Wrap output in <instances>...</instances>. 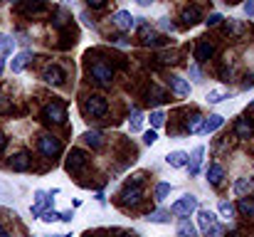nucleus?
Instances as JSON below:
<instances>
[{
  "label": "nucleus",
  "mask_w": 254,
  "mask_h": 237,
  "mask_svg": "<svg viewBox=\"0 0 254 237\" xmlns=\"http://www.w3.org/2000/svg\"><path fill=\"white\" fill-rule=\"evenodd\" d=\"M197 223H200V230L205 237H222V225L217 220V215L212 210H205V208H197Z\"/></svg>",
  "instance_id": "f257e3e1"
},
{
  "label": "nucleus",
  "mask_w": 254,
  "mask_h": 237,
  "mask_svg": "<svg viewBox=\"0 0 254 237\" xmlns=\"http://www.w3.org/2000/svg\"><path fill=\"white\" fill-rule=\"evenodd\" d=\"M86 163H89L86 151H82V149H72V151L67 154L64 168H67V173H72V175H79V173H82V170L86 168Z\"/></svg>",
  "instance_id": "f03ea898"
},
{
  "label": "nucleus",
  "mask_w": 254,
  "mask_h": 237,
  "mask_svg": "<svg viewBox=\"0 0 254 237\" xmlns=\"http://www.w3.org/2000/svg\"><path fill=\"white\" fill-rule=\"evenodd\" d=\"M84 111L89 114V116H94V119H101V116H106L109 104H106V99H104V96L91 94V96H86L84 99Z\"/></svg>",
  "instance_id": "7ed1b4c3"
},
{
  "label": "nucleus",
  "mask_w": 254,
  "mask_h": 237,
  "mask_svg": "<svg viewBox=\"0 0 254 237\" xmlns=\"http://www.w3.org/2000/svg\"><path fill=\"white\" fill-rule=\"evenodd\" d=\"M200 205H197V198L195 195H183L180 200H175L173 205H170V213L173 215H190V213H195Z\"/></svg>",
  "instance_id": "20e7f679"
},
{
  "label": "nucleus",
  "mask_w": 254,
  "mask_h": 237,
  "mask_svg": "<svg viewBox=\"0 0 254 237\" xmlns=\"http://www.w3.org/2000/svg\"><path fill=\"white\" fill-rule=\"evenodd\" d=\"M40 154L47 158L60 156V154H62V141H60L57 136H52V134H45V136L40 139Z\"/></svg>",
  "instance_id": "39448f33"
},
{
  "label": "nucleus",
  "mask_w": 254,
  "mask_h": 237,
  "mask_svg": "<svg viewBox=\"0 0 254 237\" xmlns=\"http://www.w3.org/2000/svg\"><path fill=\"white\" fill-rule=\"evenodd\" d=\"M45 119L47 121H55V124H64L67 121V109L62 101H52L45 106Z\"/></svg>",
  "instance_id": "423d86ee"
},
{
  "label": "nucleus",
  "mask_w": 254,
  "mask_h": 237,
  "mask_svg": "<svg viewBox=\"0 0 254 237\" xmlns=\"http://www.w3.org/2000/svg\"><path fill=\"white\" fill-rule=\"evenodd\" d=\"M89 72L99 84H111V79H114V70L109 65H104V62H94Z\"/></svg>",
  "instance_id": "0eeeda50"
},
{
  "label": "nucleus",
  "mask_w": 254,
  "mask_h": 237,
  "mask_svg": "<svg viewBox=\"0 0 254 237\" xmlns=\"http://www.w3.org/2000/svg\"><path fill=\"white\" fill-rule=\"evenodd\" d=\"M114 25L121 30V32H128V30H133V25H136V17L128 12V10H119V12H114Z\"/></svg>",
  "instance_id": "6e6552de"
},
{
  "label": "nucleus",
  "mask_w": 254,
  "mask_h": 237,
  "mask_svg": "<svg viewBox=\"0 0 254 237\" xmlns=\"http://www.w3.org/2000/svg\"><path fill=\"white\" fill-rule=\"evenodd\" d=\"M42 79H45L47 84H55V86H60V84H64L67 75H64V70H62V67H57V65H50V67H45V70H42Z\"/></svg>",
  "instance_id": "1a4fd4ad"
},
{
  "label": "nucleus",
  "mask_w": 254,
  "mask_h": 237,
  "mask_svg": "<svg viewBox=\"0 0 254 237\" xmlns=\"http://www.w3.org/2000/svg\"><path fill=\"white\" fill-rule=\"evenodd\" d=\"M180 20H183L185 27H192V25H197V22L202 20V12H200L197 5H190V7H185V10L180 12Z\"/></svg>",
  "instance_id": "9d476101"
},
{
  "label": "nucleus",
  "mask_w": 254,
  "mask_h": 237,
  "mask_svg": "<svg viewBox=\"0 0 254 237\" xmlns=\"http://www.w3.org/2000/svg\"><path fill=\"white\" fill-rule=\"evenodd\" d=\"M225 124V116H220V114H212V116H207V119H202V126H200V134H215L220 126Z\"/></svg>",
  "instance_id": "9b49d317"
},
{
  "label": "nucleus",
  "mask_w": 254,
  "mask_h": 237,
  "mask_svg": "<svg viewBox=\"0 0 254 237\" xmlns=\"http://www.w3.org/2000/svg\"><path fill=\"white\" fill-rule=\"evenodd\" d=\"M141 37H143L141 42H143V45H148V47H161V45H166V42H168L166 37L156 35V32H153V30H148V27H143V30H141Z\"/></svg>",
  "instance_id": "f8f14e48"
},
{
  "label": "nucleus",
  "mask_w": 254,
  "mask_h": 237,
  "mask_svg": "<svg viewBox=\"0 0 254 237\" xmlns=\"http://www.w3.org/2000/svg\"><path fill=\"white\" fill-rule=\"evenodd\" d=\"M212 55H215V45L212 42H205V40L197 42V47H195V60L197 62H207Z\"/></svg>",
  "instance_id": "ddd939ff"
},
{
  "label": "nucleus",
  "mask_w": 254,
  "mask_h": 237,
  "mask_svg": "<svg viewBox=\"0 0 254 237\" xmlns=\"http://www.w3.org/2000/svg\"><path fill=\"white\" fill-rule=\"evenodd\" d=\"M45 10H47L45 0H25V2L20 5V12H25V15H40V12H45Z\"/></svg>",
  "instance_id": "4468645a"
},
{
  "label": "nucleus",
  "mask_w": 254,
  "mask_h": 237,
  "mask_svg": "<svg viewBox=\"0 0 254 237\" xmlns=\"http://www.w3.org/2000/svg\"><path fill=\"white\" fill-rule=\"evenodd\" d=\"M202 156H205V146H197L192 151V156L188 158V165H190V175H197L200 173V165H202Z\"/></svg>",
  "instance_id": "2eb2a0df"
},
{
  "label": "nucleus",
  "mask_w": 254,
  "mask_h": 237,
  "mask_svg": "<svg viewBox=\"0 0 254 237\" xmlns=\"http://www.w3.org/2000/svg\"><path fill=\"white\" fill-rule=\"evenodd\" d=\"M30 163H32V158H30V154H17V156H12V160H10V168L12 170H17V173H22V170H27L30 168Z\"/></svg>",
  "instance_id": "dca6fc26"
},
{
  "label": "nucleus",
  "mask_w": 254,
  "mask_h": 237,
  "mask_svg": "<svg viewBox=\"0 0 254 237\" xmlns=\"http://www.w3.org/2000/svg\"><path fill=\"white\" fill-rule=\"evenodd\" d=\"M188 158H190V154H185V151H170L168 156H166V160H168V165H173V168H185L188 165Z\"/></svg>",
  "instance_id": "f3484780"
},
{
  "label": "nucleus",
  "mask_w": 254,
  "mask_h": 237,
  "mask_svg": "<svg viewBox=\"0 0 254 237\" xmlns=\"http://www.w3.org/2000/svg\"><path fill=\"white\" fill-rule=\"evenodd\" d=\"M32 60V52L30 50H22V52H17L15 57H12V72H22L25 67H27V62Z\"/></svg>",
  "instance_id": "a211bd4d"
},
{
  "label": "nucleus",
  "mask_w": 254,
  "mask_h": 237,
  "mask_svg": "<svg viewBox=\"0 0 254 237\" xmlns=\"http://www.w3.org/2000/svg\"><path fill=\"white\" fill-rule=\"evenodd\" d=\"M222 178H225V168H222L220 163H212V165L207 168V183H210V185H220Z\"/></svg>",
  "instance_id": "6ab92c4d"
},
{
  "label": "nucleus",
  "mask_w": 254,
  "mask_h": 237,
  "mask_svg": "<svg viewBox=\"0 0 254 237\" xmlns=\"http://www.w3.org/2000/svg\"><path fill=\"white\" fill-rule=\"evenodd\" d=\"M170 89H173L178 96H188V94H190V84H188L183 77H178V75L170 77Z\"/></svg>",
  "instance_id": "aec40b11"
},
{
  "label": "nucleus",
  "mask_w": 254,
  "mask_h": 237,
  "mask_svg": "<svg viewBox=\"0 0 254 237\" xmlns=\"http://www.w3.org/2000/svg\"><path fill=\"white\" fill-rule=\"evenodd\" d=\"M141 198H143V190H141L138 185H133V188H126V190H124V203H126V205H138V203H141Z\"/></svg>",
  "instance_id": "412c9836"
},
{
  "label": "nucleus",
  "mask_w": 254,
  "mask_h": 237,
  "mask_svg": "<svg viewBox=\"0 0 254 237\" xmlns=\"http://www.w3.org/2000/svg\"><path fill=\"white\" fill-rule=\"evenodd\" d=\"M175 235H178V237H197V230H195V225H192L188 218H183V220L178 223Z\"/></svg>",
  "instance_id": "4be33fe9"
},
{
  "label": "nucleus",
  "mask_w": 254,
  "mask_h": 237,
  "mask_svg": "<svg viewBox=\"0 0 254 237\" xmlns=\"http://www.w3.org/2000/svg\"><path fill=\"white\" fill-rule=\"evenodd\" d=\"M235 134H237L240 139H250V136L254 134L252 121H250V119H240V121H237V126H235Z\"/></svg>",
  "instance_id": "5701e85b"
},
{
  "label": "nucleus",
  "mask_w": 254,
  "mask_h": 237,
  "mask_svg": "<svg viewBox=\"0 0 254 237\" xmlns=\"http://www.w3.org/2000/svg\"><path fill=\"white\" fill-rule=\"evenodd\" d=\"M82 139H84V144H86V146H91L94 151H99V149L104 146V136H101L99 131H86V134L82 136Z\"/></svg>",
  "instance_id": "b1692460"
},
{
  "label": "nucleus",
  "mask_w": 254,
  "mask_h": 237,
  "mask_svg": "<svg viewBox=\"0 0 254 237\" xmlns=\"http://www.w3.org/2000/svg\"><path fill=\"white\" fill-rule=\"evenodd\" d=\"M252 185H254V178H240V180L235 183V195L245 198V195L252 190Z\"/></svg>",
  "instance_id": "393cba45"
},
{
  "label": "nucleus",
  "mask_w": 254,
  "mask_h": 237,
  "mask_svg": "<svg viewBox=\"0 0 254 237\" xmlns=\"http://www.w3.org/2000/svg\"><path fill=\"white\" fill-rule=\"evenodd\" d=\"M227 96H230V91H225V89H210L205 99H207L210 104H220V101H225Z\"/></svg>",
  "instance_id": "a878e982"
},
{
  "label": "nucleus",
  "mask_w": 254,
  "mask_h": 237,
  "mask_svg": "<svg viewBox=\"0 0 254 237\" xmlns=\"http://www.w3.org/2000/svg\"><path fill=\"white\" fill-rule=\"evenodd\" d=\"M50 200H52V193H47V190H37L35 193V208H45V205H50Z\"/></svg>",
  "instance_id": "bb28decb"
},
{
  "label": "nucleus",
  "mask_w": 254,
  "mask_h": 237,
  "mask_svg": "<svg viewBox=\"0 0 254 237\" xmlns=\"http://www.w3.org/2000/svg\"><path fill=\"white\" fill-rule=\"evenodd\" d=\"M240 213L247 215V218H254V200L252 198H240Z\"/></svg>",
  "instance_id": "cd10ccee"
},
{
  "label": "nucleus",
  "mask_w": 254,
  "mask_h": 237,
  "mask_svg": "<svg viewBox=\"0 0 254 237\" xmlns=\"http://www.w3.org/2000/svg\"><path fill=\"white\" fill-rule=\"evenodd\" d=\"M12 47H15V40L0 32V55H7V52H12Z\"/></svg>",
  "instance_id": "c85d7f7f"
},
{
  "label": "nucleus",
  "mask_w": 254,
  "mask_h": 237,
  "mask_svg": "<svg viewBox=\"0 0 254 237\" xmlns=\"http://www.w3.org/2000/svg\"><path fill=\"white\" fill-rule=\"evenodd\" d=\"M168 195H170V183H158V185H156V200L163 203Z\"/></svg>",
  "instance_id": "c756f323"
},
{
  "label": "nucleus",
  "mask_w": 254,
  "mask_h": 237,
  "mask_svg": "<svg viewBox=\"0 0 254 237\" xmlns=\"http://www.w3.org/2000/svg\"><path fill=\"white\" fill-rule=\"evenodd\" d=\"M141 124H143V114L138 109L131 111V131H141Z\"/></svg>",
  "instance_id": "7c9ffc66"
},
{
  "label": "nucleus",
  "mask_w": 254,
  "mask_h": 237,
  "mask_svg": "<svg viewBox=\"0 0 254 237\" xmlns=\"http://www.w3.org/2000/svg\"><path fill=\"white\" fill-rule=\"evenodd\" d=\"M163 124H166V114H163V111H153V114H151V126H153V129H161Z\"/></svg>",
  "instance_id": "2f4dec72"
},
{
  "label": "nucleus",
  "mask_w": 254,
  "mask_h": 237,
  "mask_svg": "<svg viewBox=\"0 0 254 237\" xmlns=\"http://www.w3.org/2000/svg\"><path fill=\"white\" fill-rule=\"evenodd\" d=\"M220 213H222V218L230 220V218L235 215V205H232L230 200H222V203H220Z\"/></svg>",
  "instance_id": "473e14b6"
},
{
  "label": "nucleus",
  "mask_w": 254,
  "mask_h": 237,
  "mask_svg": "<svg viewBox=\"0 0 254 237\" xmlns=\"http://www.w3.org/2000/svg\"><path fill=\"white\" fill-rule=\"evenodd\" d=\"M168 213H163V210H156V213L148 215V223H168Z\"/></svg>",
  "instance_id": "72a5a7b5"
},
{
  "label": "nucleus",
  "mask_w": 254,
  "mask_h": 237,
  "mask_svg": "<svg viewBox=\"0 0 254 237\" xmlns=\"http://www.w3.org/2000/svg\"><path fill=\"white\" fill-rule=\"evenodd\" d=\"M200 126H202V116H197V114H195V116L188 121V131H190V134H195V131H200Z\"/></svg>",
  "instance_id": "f704fd0d"
},
{
  "label": "nucleus",
  "mask_w": 254,
  "mask_h": 237,
  "mask_svg": "<svg viewBox=\"0 0 254 237\" xmlns=\"http://www.w3.org/2000/svg\"><path fill=\"white\" fill-rule=\"evenodd\" d=\"M67 17H69V15H67L64 10H60V12L55 15V20H52V22H55V27H64V25H67Z\"/></svg>",
  "instance_id": "c9c22d12"
},
{
  "label": "nucleus",
  "mask_w": 254,
  "mask_h": 237,
  "mask_svg": "<svg viewBox=\"0 0 254 237\" xmlns=\"http://www.w3.org/2000/svg\"><path fill=\"white\" fill-rule=\"evenodd\" d=\"M40 220H42V223H55V220H60V213H55V210H45V213L40 215Z\"/></svg>",
  "instance_id": "e433bc0d"
},
{
  "label": "nucleus",
  "mask_w": 254,
  "mask_h": 237,
  "mask_svg": "<svg viewBox=\"0 0 254 237\" xmlns=\"http://www.w3.org/2000/svg\"><path fill=\"white\" fill-rule=\"evenodd\" d=\"M148 96H153V101H158V104H161V101H166V91H163V89H158V86H153Z\"/></svg>",
  "instance_id": "4c0bfd02"
},
{
  "label": "nucleus",
  "mask_w": 254,
  "mask_h": 237,
  "mask_svg": "<svg viewBox=\"0 0 254 237\" xmlns=\"http://www.w3.org/2000/svg\"><path fill=\"white\" fill-rule=\"evenodd\" d=\"M143 141H146L148 146H153V144L158 141V134H156V129H151V131H146V134H143Z\"/></svg>",
  "instance_id": "58836bf2"
},
{
  "label": "nucleus",
  "mask_w": 254,
  "mask_h": 237,
  "mask_svg": "<svg viewBox=\"0 0 254 237\" xmlns=\"http://www.w3.org/2000/svg\"><path fill=\"white\" fill-rule=\"evenodd\" d=\"M205 22H207V27H212V25H220V22H222V15H220V12H212V15H210Z\"/></svg>",
  "instance_id": "ea45409f"
},
{
  "label": "nucleus",
  "mask_w": 254,
  "mask_h": 237,
  "mask_svg": "<svg viewBox=\"0 0 254 237\" xmlns=\"http://www.w3.org/2000/svg\"><path fill=\"white\" fill-rule=\"evenodd\" d=\"M12 109V104H10V99H5V96H0V114H7Z\"/></svg>",
  "instance_id": "a19ab883"
},
{
  "label": "nucleus",
  "mask_w": 254,
  "mask_h": 237,
  "mask_svg": "<svg viewBox=\"0 0 254 237\" xmlns=\"http://www.w3.org/2000/svg\"><path fill=\"white\" fill-rule=\"evenodd\" d=\"M190 77H192V81H202V75H200V67L197 65L190 67Z\"/></svg>",
  "instance_id": "79ce46f5"
},
{
  "label": "nucleus",
  "mask_w": 254,
  "mask_h": 237,
  "mask_svg": "<svg viewBox=\"0 0 254 237\" xmlns=\"http://www.w3.org/2000/svg\"><path fill=\"white\" fill-rule=\"evenodd\" d=\"M245 12H247V15H254V0H247V2H245Z\"/></svg>",
  "instance_id": "37998d69"
},
{
  "label": "nucleus",
  "mask_w": 254,
  "mask_h": 237,
  "mask_svg": "<svg viewBox=\"0 0 254 237\" xmlns=\"http://www.w3.org/2000/svg\"><path fill=\"white\" fill-rule=\"evenodd\" d=\"M86 2H89L91 7H104V2H106V0H86Z\"/></svg>",
  "instance_id": "c03bdc74"
},
{
  "label": "nucleus",
  "mask_w": 254,
  "mask_h": 237,
  "mask_svg": "<svg viewBox=\"0 0 254 237\" xmlns=\"http://www.w3.org/2000/svg\"><path fill=\"white\" fill-rule=\"evenodd\" d=\"M60 220H64V223H72V213H62V215H60Z\"/></svg>",
  "instance_id": "a18cd8bd"
},
{
  "label": "nucleus",
  "mask_w": 254,
  "mask_h": 237,
  "mask_svg": "<svg viewBox=\"0 0 254 237\" xmlns=\"http://www.w3.org/2000/svg\"><path fill=\"white\" fill-rule=\"evenodd\" d=\"M161 27H166V30H168V27H170V30H173V25H170V20H168V17H163V22H161Z\"/></svg>",
  "instance_id": "49530a36"
},
{
  "label": "nucleus",
  "mask_w": 254,
  "mask_h": 237,
  "mask_svg": "<svg viewBox=\"0 0 254 237\" xmlns=\"http://www.w3.org/2000/svg\"><path fill=\"white\" fill-rule=\"evenodd\" d=\"M5 144H7V139H5V136H2V134H0V151H2V149H5Z\"/></svg>",
  "instance_id": "de8ad7c7"
},
{
  "label": "nucleus",
  "mask_w": 254,
  "mask_h": 237,
  "mask_svg": "<svg viewBox=\"0 0 254 237\" xmlns=\"http://www.w3.org/2000/svg\"><path fill=\"white\" fill-rule=\"evenodd\" d=\"M2 70H5V60H0V75H2Z\"/></svg>",
  "instance_id": "09e8293b"
},
{
  "label": "nucleus",
  "mask_w": 254,
  "mask_h": 237,
  "mask_svg": "<svg viewBox=\"0 0 254 237\" xmlns=\"http://www.w3.org/2000/svg\"><path fill=\"white\" fill-rule=\"evenodd\" d=\"M138 2H141V5H151L153 0H138Z\"/></svg>",
  "instance_id": "8fccbe9b"
},
{
  "label": "nucleus",
  "mask_w": 254,
  "mask_h": 237,
  "mask_svg": "<svg viewBox=\"0 0 254 237\" xmlns=\"http://www.w3.org/2000/svg\"><path fill=\"white\" fill-rule=\"evenodd\" d=\"M0 237H12V235H7V233H5V230H2V233H0Z\"/></svg>",
  "instance_id": "3c124183"
},
{
  "label": "nucleus",
  "mask_w": 254,
  "mask_h": 237,
  "mask_svg": "<svg viewBox=\"0 0 254 237\" xmlns=\"http://www.w3.org/2000/svg\"><path fill=\"white\" fill-rule=\"evenodd\" d=\"M50 237H72V235H50Z\"/></svg>",
  "instance_id": "603ef678"
},
{
  "label": "nucleus",
  "mask_w": 254,
  "mask_h": 237,
  "mask_svg": "<svg viewBox=\"0 0 254 237\" xmlns=\"http://www.w3.org/2000/svg\"><path fill=\"white\" fill-rule=\"evenodd\" d=\"M121 237H133V235H121Z\"/></svg>",
  "instance_id": "864d4df0"
},
{
  "label": "nucleus",
  "mask_w": 254,
  "mask_h": 237,
  "mask_svg": "<svg viewBox=\"0 0 254 237\" xmlns=\"http://www.w3.org/2000/svg\"><path fill=\"white\" fill-rule=\"evenodd\" d=\"M0 233H2V225H0Z\"/></svg>",
  "instance_id": "5fc2aeb1"
}]
</instances>
